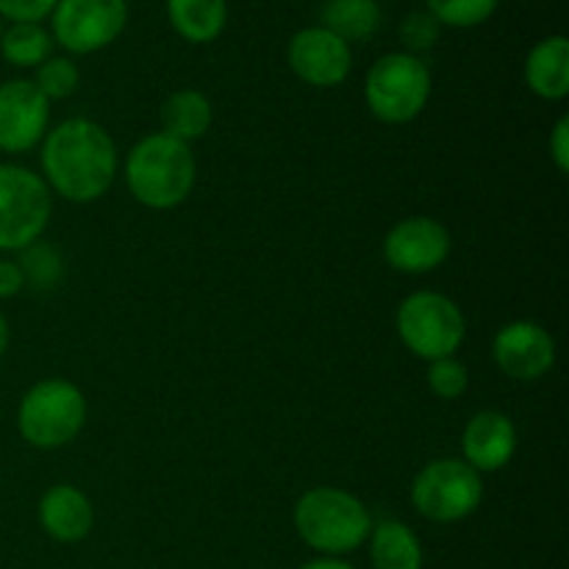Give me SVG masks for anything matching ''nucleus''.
Masks as SVG:
<instances>
[{
	"label": "nucleus",
	"instance_id": "f257e3e1",
	"mask_svg": "<svg viewBox=\"0 0 569 569\" xmlns=\"http://www.w3.org/2000/svg\"><path fill=\"white\" fill-rule=\"evenodd\" d=\"M42 170L50 189L70 203H92L117 176V148L109 131L87 117H72L44 137Z\"/></svg>",
	"mask_w": 569,
	"mask_h": 569
},
{
	"label": "nucleus",
	"instance_id": "f03ea898",
	"mask_svg": "<svg viewBox=\"0 0 569 569\" xmlns=\"http://www.w3.org/2000/svg\"><path fill=\"white\" fill-rule=\"evenodd\" d=\"M194 156L187 142L150 133L139 139L126 161V181L133 198L156 211L181 206L194 187Z\"/></svg>",
	"mask_w": 569,
	"mask_h": 569
},
{
	"label": "nucleus",
	"instance_id": "7ed1b4c3",
	"mask_svg": "<svg viewBox=\"0 0 569 569\" xmlns=\"http://www.w3.org/2000/svg\"><path fill=\"white\" fill-rule=\"evenodd\" d=\"M295 528L309 548L342 556L370 539L372 517L356 495L337 487H315L295 506Z\"/></svg>",
	"mask_w": 569,
	"mask_h": 569
},
{
	"label": "nucleus",
	"instance_id": "20e7f679",
	"mask_svg": "<svg viewBox=\"0 0 569 569\" xmlns=\"http://www.w3.org/2000/svg\"><path fill=\"white\" fill-rule=\"evenodd\" d=\"M83 422H87V400L76 383L61 378L33 383L22 395L17 409L20 437L39 450L64 448L81 433Z\"/></svg>",
	"mask_w": 569,
	"mask_h": 569
},
{
	"label": "nucleus",
	"instance_id": "39448f33",
	"mask_svg": "<svg viewBox=\"0 0 569 569\" xmlns=\"http://www.w3.org/2000/svg\"><path fill=\"white\" fill-rule=\"evenodd\" d=\"M431 98V70L420 56L387 53L370 67L365 100L372 114L389 126H403L420 117Z\"/></svg>",
	"mask_w": 569,
	"mask_h": 569
},
{
	"label": "nucleus",
	"instance_id": "423d86ee",
	"mask_svg": "<svg viewBox=\"0 0 569 569\" xmlns=\"http://www.w3.org/2000/svg\"><path fill=\"white\" fill-rule=\"evenodd\" d=\"M398 333L411 353L426 361H437L448 359L461 348L467 322L448 295L415 292L400 303Z\"/></svg>",
	"mask_w": 569,
	"mask_h": 569
},
{
	"label": "nucleus",
	"instance_id": "0eeeda50",
	"mask_svg": "<svg viewBox=\"0 0 569 569\" xmlns=\"http://www.w3.org/2000/svg\"><path fill=\"white\" fill-rule=\"evenodd\" d=\"M53 198L37 172L0 164V250H26L48 228Z\"/></svg>",
	"mask_w": 569,
	"mask_h": 569
},
{
	"label": "nucleus",
	"instance_id": "6e6552de",
	"mask_svg": "<svg viewBox=\"0 0 569 569\" xmlns=\"http://www.w3.org/2000/svg\"><path fill=\"white\" fill-rule=\"evenodd\" d=\"M483 483L470 465L459 459H437L422 467L411 487L415 509L426 520L459 522L481 506Z\"/></svg>",
	"mask_w": 569,
	"mask_h": 569
},
{
	"label": "nucleus",
	"instance_id": "1a4fd4ad",
	"mask_svg": "<svg viewBox=\"0 0 569 569\" xmlns=\"http://www.w3.org/2000/svg\"><path fill=\"white\" fill-rule=\"evenodd\" d=\"M126 22V0H59L50 11V37L70 53L87 56L109 48Z\"/></svg>",
	"mask_w": 569,
	"mask_h": 569
},
{
	"label": "nucleus",
	"instance_id": "9d476101",
	"mask_svg": "<svg viewBox=\"0 0 569 569\" xmlns=\"http://www.w3.org/2000/svg\"><path fill=\"white\" fill-rule=\"evenodd\" d=\"M50 120V100L26 78L0 83V150L26 153L42 142Z\"/></svg>",
	"mask_w": 569,
	"mask_h": 569
},
{
	"label": "nucleus",
	"instance_id": "9b49d317",
	"mask_svg": "<svg viewBox=\"0 0 569 569\" xmlns=\"http://www.w3.org/2000/svg\"><path fill=\"white\" fill-rule=\"evenodd\" d=\"M289 67L309 87H339L353 67L350 44L322 26L303 28L289 39Z\"/></svg>",
	"mask_w": 569,
	"mask_h": 569
},
{
	"label": "nucleus",
	"instance_id": "f8f14e48",
	"mask_svg": "<svg viewBox=\"0 0 569 569\" xmlns=\"http://www.w3.org/2000/svg\"><path fill=\"white\" fill-rule=\"evenodd\" d=\"M450 256V233L431 217H406L383 239V259L400 272L422 276Z\"/></svg>",
	"mask_w": 569,
	"mask_h": 569
},
{
	"label": "nucleus",
	"instance_id": "ddd939ff",
	"mask_svg": "<svg viewBox=\"0 0 569 569\" xmlns=\"http://www.w3.org/2000/svg\"><path fill=\"white\" fill-rule=\"evenodd\" d=\"M495 361L515 381H537L556 361V342L542 326L528 320L509 322L495 333Z\"/></svg>",
	"mask_w": 569,
	"mask_h": 569
},
{
	"label": "nucleus",
	"instance_id": "4468645a",
	"mask_svg": "<svg viewBox=\"0 0 569 569\" xmlns=\"http://www.w3.org/2000/svg\"><path fill=\"white\" fill-rule=\"evenodd\" d=\"M465 465L481 472H498L515 459L517 453V428L500 411H481L472 417L461 437Z\"/></svg>",
	"mask_w": 569,
	"mask_h": 569
},
{
	"label": "nucleus",
	"instance_id": "2eb2a0df",
	"mask_svg": "<svg viewBox=\"0 0 569 569\" xmlns=\"http://www.w3.org/2000/svg\"><path fill=\"white\" fill-rule=\"evenodd\" d=\"M39 522L56 542H81L92 531L94 511L87 495L70 483L50 487L39 500Z\"/></svg>",
	"mask_w": 569,
	"mask_h": 569
},
{
	"label": "nucleus",
	"instance_id": "dca6fc26",
	"mask_svg": "<svg viewBox=\"0 0 569 569\" xmlns=\"http://www.w3.org/2000/svg\"><path fill=\"white\" fill-rule=\"evenodd\" d=\"M526 81L533 94L561 100L569 92V42L561 33L542 39L526 59Z\"/></svg>",
	"mask_w": 569,
	"mask_h": 569
},
{
	"label": "nucleus",
	"instance_id": "f3484780",
	"mask_svg": "<svg viewBox=\"0 0 569 569\" xmlns=\"http://www.w3.org/2000/svg\"><path fill=\"white\" fill-rule=\"evenodd\" d=\"M167 17L187 42H214L226 31L228 0H167Z\"/></svg>",
	"mask_w": 569,
	"mask_h": 569
},
{
	"label": "nucleus",
	"instance_id": "a211bd4d",
	"mask_svg": "<svg viewBox=\"0 0 569 569\" xmlns=\"http://www.w3.org/2000/svg\"><path fill=\"white\" fill-rule=\"evenodd\" d=\"M214 120L209 98L198 89H178L161 106V133L178 142H194L203 137Z\"/></svg>",
	"mask_w": 569,
	"mask_h": 569
},
{
	"label": "nucleus",
	"instance_id": "6ab92c4d",
	"mask_svg": "<svg viewBox=\"0 0 569 569\" xmlns=\"http://www.w3.org/2000/svg\"><path fill=\"white\" fill-rule=\"evenodd\" d=\"M322 28L337 33L342 42H365L381 28V3L378 0H326L320 6Z\"/></svg>",
	"mask_w": 569,
	"mask_h": 569
},
{
	"label": "nucleus",
	"instance_id": "aec40b11",
	"mask_svg": "<svg viewBox=\"0 0 569 569\" xmlns=\"http://www.w3.org/2000/svg\"><path fill=\"white\" fill-rule=\"evenodd\" d=\"M370 533V556L376 569H422L420 539L406 522L383 520Z\"/></svg>",
	"mask_w": 569,
	"mask_h": 569
},
{
	"label": "nucleus",
	"instance_id": "412c9836",
	"mask_svg": "<svg viewBox=\"0 0 569 569\" xmlns=\"http://www.w3.org/2000/svg\"><path fill=\"white\" fill-rule=\"evenodd\" d=\"M53 37L39 22H11L0 33V53L14 67H39L50 59Z\"/></svg>",
	"mask_w": 569,
	"mask_h": 569
},
{
	"label": "nucleus",
	"instance_id": "4be33fe9",
	"mask_svg": "<svg viewBox=\"0 0 569 569\" xmlns=\"http://www.w3.org/2000/svg\"><path fill=\"white\" fill-rule=\"evenodd\" d=\"M500 0H426V11L450 28H476L498 11Z\"/></svg>",
	"mask_w": 569,
	"mask_h": 569
},
{
	"label": "nucleus",
	"instance_id": "5701e85b",
	"mask_svg": "<svg viewBox=\"0 0 569 569\" xmlns=\"http://www.w3.org/2000/svg\"><path fill=\"white\" fill-rule=\"evenodd\" d=\"M78 81H81V76H78L76 61L64 59V56H50L48 61L37 67V78H33L37 89L48 100L70 98L78 89Z\"/></svg>",
	"mask_w": 569,
	"mask_h": 569
},
{
	"label": "nucleus",
	"instance_id": "b1692460",
	"mask_svg": "<svg viewBox=\"0 0 569 569\" xmlns=\"http://www.w3.org/2000/svg\"><path fill=\"white\" fill-rule=\"evenodd\" d=\"M17 264H20L26 283H31V287H39V289L53 287L56 278L61 276L59 256H56L53 248H48V244L42 242L28 244V248L22 250V259L17 261Z\"/></svg>",
	"mask_w": 569,
	"mask_h": 569
},
{
	"label": "nucleus",
	"instance_id": "393cba45",
	"mask_svg": "<svg viewBox=\"0 0 569 569\" xmlns=\"http://www.w3.org/2000/svg\"><path fill=\"white\" fill-rule=\"evenodd\" d=\"M467 387H470V376H467V367L461 361H456L453 356L431 361V367H428V389L437 398L456 400L467 392Z\"/></svg>",
	"mask_w": 569,
	"mask_h": 569
},
{
	"label": "nucleus",
	"instance_id": "a878e982",
	"mask_svg": "<svg viewBox=\"0 0 569 569\" xmlns=\"http://www.w3.org/2000/svg\"><path fill=\"white\" fill-rule=\"evenodd\" d=\"M439 33H442V26L428 11H411L400 22V42L411 56L428 53L439 42Z\"/></svg>",
	"mask_w": 569,
	"mask_h": 569
},
{
	"label": "nucleus",
	"instance_id": "bb28decb",
	"mask_svg": "<svg viewBox=\"0 0 569 569\" xmlns=\"http://www.w3.org/2000/svg\"><path fill=\"white\" fill-rule=\"evenodd\" d=\"M59 0H0V17L11 22H39L50 17Z\"/></svg>",
	"mask_w": 569,
	"mask_h": 569
},
{
	"label": "nucleus",
	"instance_id": "cd10ccee",
	"mask_svg": "<svg viewBox=\"0 0 569 569\" xmlns=\"http://www.w3.org/2000/svg\"><path fill=\"white\" fill-rule=\"evenodd\" d=\"M548 148H550V159H553L556 170L567 172L569 170V117L567 114L556 122Z\"/></svg>",
	"mask_w": 569,
	"mask_h": 569
},
{
	"label": "nucleus",
	"instance_id": "c85d7f7f",
	"mask_svg": "<svg viewBox=\"0 0 569 569\" xmlns=\"http://www.w3.org/2000/svg\"><path fill=\"white\" fill-rule=\"evenodd\" d=\"M22 287H26V278H22L20 264L9 259H0V300L14 298Z\"/></svg>",
	"mask_w": 569,
	"mask_h": 569
},
{
	"label": "nucleus",
	"instance_id": "c756f323",
	"mask_svg": "<svg viewBox=\"0 0 569 569\" xmlns=\"http://www.w3.org/2000/svg\"><path fill=\"white\" fill-rule=\"evenodd\" d=\"M300 569H356V567H350L348 561H342V559H315Z\"/></svg>",
	"mask_w": 569,
	"mask_h": 569
},
{
	"label": "nucleus",
	"instance_id": "7c9ffc66",
	"mask_svg": "<svg viewBox=\"0 0 569 569\" xmlns=\"http://www.w3.org/2000/svg\"><path fill=\"white\" fill-rule=\"evenodd\" d=\"M9 322H6V317L0 315V359H3V353H6V348H9Z\"/></svg>",
	"mask_w": 569,
	"mask_h": 569
},
{
	"label": "nucleus",
	"instance_id": "2f4dec72",
	"mask_svg": "<svg viewBox=\"0 0 569 569\" xmlns=\"http://www.w3.org/2000/svg\"><path fill=\"white\" fill-rule=\"evenodd\" d=\"M0 33H3V22H0Z\"/></svg>",
	"mask_w": 569,
	"mask_h": 569
}]
</instances>
